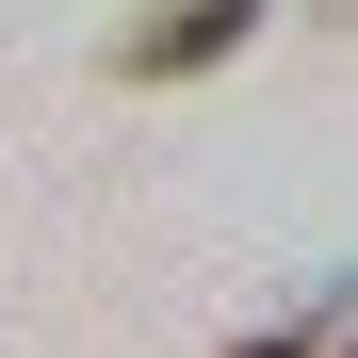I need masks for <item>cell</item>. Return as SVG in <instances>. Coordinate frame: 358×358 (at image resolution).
Segmentation results:
<instances>
[{"label": "cell", "mask_w": 358, "mask_h": 358, "mask_svg": "<svg viewBox=\"0 0 358 358\" xmlns=\"http://www.w3.org/2000/svg\"><path fill=\"white\" fill-rule=\"evenodd\" d=\"M245 33H261V0H147V17L114 33V82H196V66H228Z\"/></svg>", "instance_id": "1"}, {"label": "cell", "mask_w": 358, "mask_h": 358, "mask_svg": "<svg viewBox=\"0 0 358 358\" xmlns=\"http://www.w3.org/2000/svg\"><path fill=\"white\" fill-rule=\"evenodd\" d=\"M310 342H326V310H310V326H261V342H228V358H310Z\"/></svg>", "instance_id": "2"}, {"label": "cell", "mask_w": 358, "mask_h": 358, "mask_svg": "<svg viewBox=\"0 0 358 358\" xmlns=\"http://www.w3.org/2000/svg\"><path fill=\"white\" fill-rule=\"evenodd\" d=\"M310 358H358V277L326 293V342H310Z\"/></svg>", "instance_id": "3"}, {"label": "cell", "mask_w": 358, "mask_h": 358, "mask_svg": "<svg viewBox=\"0 0 358 358\" xmlns=\"http://www.w3.org/2000/svg\"><path fill=\"white\" fill-rule=\"evenodd\" d=\"M326 17H342V33H358V0H326Z\"/></svg>", "instance_id": "4"}]
</instances>
